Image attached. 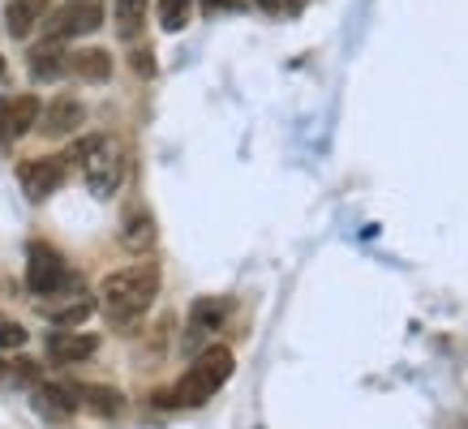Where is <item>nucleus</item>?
Returning a JSON list of instances; mask_svg holds the SVG:
<instances>
[{
	"label": "nucleus",
	"mask_w": 468,
	"mask_h": 429,
	"mask_svg": "<svg viewBox=\"0 0 468 429\" xmlns=\"http://www.w3.org/2000/svg\"><path fill=\"white\" fill-rule=\"evenodd\" d=\"M237 0H202V14L211 17V14H219V9H232Z\"/></svg>",
	"instance_id": "nucleus-22"
},
{
	"label": "nucleus",
	"mask_w": 468,
	"mask_h": 429,
	"mask_svg": "<svg viewBox=\"0 0 468 429\" xmlns=\"http://www.w3.org/2000/svg\"><path fill=\"white\" fill-rule=\"evenodd\" d=\"M232 370H237V357L228 352L224 343H207L194 357V365L181 373V382L172 386L168 395H159V403L164 408H198V403L211 400L215 391H224Z\"/></svg>",
	"instance_id": "nucleus-2"
},
{
	"label": "nucleus",
	"mask_w": 468,
	"mask_h": 429,
	"mask_svg": "<svg viewBox=\"0 0 468 429\" xmlns=\"http://www.w3.org/2000/svg\"><path fill=\"white\" fill-rule=\"evenodd\" d=\"M69 73H78L82 82H108V78H112V57H108L103 47L69 52Z\"/></svg>",
	"instance_id": "nucleus-16"
},
{
	"label": "nucleus",
	"mask_w": 468,
	"mask_h": 429,
	"mask_svg": "<svg viewBox=\"0 0 468 429\" xmlns=\"http://www.w3.org/2000/svg\"><path fill=\"white\" fill-rule=\"evenodd\" d=\"M27 288L35 297H52V292H65L73 288V275L65 267V257L57 249H48V245H30L27 254Z\"/></svg>",
	"instance_id": "nucleus-5"
},
{
	"label": "nucleus",
	"mask_w": 468,
	"mask_h": 429,
	"mask_svg": "<svg viewBox=\"0 0 468 429\" xmlns=\"http://www.w3.org/2000/svg\"><path fill=\"white\" fill-rule=\"evenodd\" d=\"M189 9H194V0H159V26L176 35V30L189 26Z\"/></svg>",
	"instance_id": "nucleus-19"
},
{
	"label": "nucleus",
	"mask_w": 468,
	"mask_h": 429,
	"mask_svg": "<svg viewBox=\"0 0 468 429\" xmlns=\"http://www.w3.org/2000/svg\"><path fill=\"white\" fill-rule=\"evenodd\" d=\"M27 327L22 322H14V318L0 314V352H17V348H27Z\"/></svg>",
	"instance_id": "nucleus-20"
},
{
	"label": "nucleus",
	"mask_w": 468,
	"mask_h": 429,
	"mask_svg": "<svg viewBox=\"0 0 468 429\" xmlns=\"http://www.w3.org/2000/svg\"><path fill=\"white\" fill-rule=\"evenodd\" d=\"M48 5H52V0H9V5H5V30H9L14 39H27L35 26H43Z\"/></svg>",
	"instance_id": "nucleus-15"
},
{
	"label": "nucleus",
	"mask_w": 468,
	"mask_h": 429,
	"mask_svg": "<svg viewBox=\"0 0 468 429\" xmlns=\"http://www.w3.org/2000/svg\"><path fill=\"white\" fill-rule=\"evenodd\" d=\"M95 352H100V335H86L73 327H57L48 335V357L57 365H78V361H90Z\"/></svg>",
	"instance_id": "nucleus-10"
},
{
	"label": "nucleus",
	"mask_w": 468,
	"mask_h": 429,
	"mask_svg": "<svg viewBox=\"0 0 468 429\" xmlns=\"http://www.w3.org/2000/svg\"><path fill=\"white\" fill-rule=\"evenodd\" d=\"M159 284H164V275H159L155 262H133V267H121V271H112L100 284V309L108 314L112 327H133V322L155 305Z\"/></svg>",
	"instance_id": "nucleus-1"
},
{
	"label": "nucleus",
	"mask_w": 468,
	"mask_h": 429,
	"mask_svg": "<svg viewBox=\"0 0 468 429\" xmlns=\"http://www.w3.org/2000/svg\"><path fill=\"white\" fill-rule=\"evenodd\" d=\"M39 120V99L35 95H5L0 99V151L17 138H27Z\"/></svg>",
	"instance_id": "nucleus-7"
},
{
	"label": "nucleus",
	"mask_w": 468,
	"mask_h": 429,
	"mask_svg": "<svg viewBox=\"0 0 468 429\" xmlns=\"http://www.w3.org/2000/svg\"><path fill=\"white\" fill-rule=\"evenodd\" d=\"M39 305V314L52 322V327H78V322H86V318L95 314V300L86 297V292H52V297H39L35 300Z\"/></svg>",
	"instance_id": "nucleus-9"
},
{
	"label": "nucleus",
	"mask_w": 468,
	"mask_h": 429,
	"mask_svg": "<svg viewBox=\"0 0 468 429\" xmlns=\"http://www.w3.org/2000/svg\"><path fill=\"white\" fill-rule=\"evenodd\" d=\"M35 408H39V416H48V421H69V416L82 408V400H78V386L39 382L35 386Z\"/></svg>",
	"instance_id": "nucleus-13"
},
{
	"label": "nucleus",
	"mask_w": 468,
	"mask_h": 429,
	"mask_svg": "<svg viewBox=\"0 0 468 429\" xmlns=\"http://www.w3.org/2000/svg\"><path fill=\"white\" fill-rule=\"evenodd\" d=\"M224 318H228V300H219V297L194 300V309H189V330H185V348H198L202 352L207 340L224 327Z\"/></svg>",
	"instance_id": "nucleus-11"
},
{
	"label": "nucleus",
	"mask_w": 468,
	"mask_h": 429,
	"mask_svg": "<svg viewBox=\"0 0 468 429\" xmlns=\"http://www.w3.org/2000/svg\"><path fill=\"white\" fill-rule=\"evenodd\" d=\"M133 69H138V73H151V57H146V52H138V57H133Z\"/></svg>",
	"instance_id": "nucleus-23"
},
{
	"label": "nucleus",
	"mask_w": 468,
	"mask_h": 429,
	"mask_svg": "<svg viewBox=\"0 0 468 429\" xmlns=\"http://www.w3.org/2000/svg\"><path fill=\"white\" fill-rule=\"evenodd\" d=\"M103 26V0H65L60 9L43 17V39H57V43H69V39H86Z\"/></svg>",
	"instance_id": "nucleus-4"
},
{
	"label": "nucleus",
	"mask_w": 468,
	"mask_h": 429,
	"mask_svg": "<svg viewBox=\"0 0 468 429\" xmlns=\"http://www.w3.org/2000/svg\"><path fill=\"white\" fill-rule=\"evenodd\" d=\"M5 382H14V373H9V365H0V386Z\"/></svg>",
	"instance_id": "nucleus-24"
},
{
	"label": "nucleus",
	"mask_w": 468,
	"mask_h": 429,
	"mask_svg": "<svg viewBox=\"0 0 468 429\" xmlns=\"http://www.w3.org/2000/svg\"><path fill=\"white\" fill-rule=\"evenodd\" d=\"M78 400L90 403V413H100V416H116L121 413V391H108V386H78Z\"/></svg>",
	"instance_id": "nucleus-18"
},
{
	"label": "nucleus",
	"mask_w": 468,
	"mask_h": 429,
	"mask_svg": "<svg viewBox=\"0 0 468 429\" xmlns=\"http://www.w3.org/2000/svg\"><path fill=\"white\" fill-rule=\"evenodd\" d=\"M65 176H69V159H60V155L27 159V163L17 168V181H22L30 202H48L60 185H65Z\"/></svg>",
	"instance_id": "nucleus-6"
},
{
	"label": "nucleus",
	"mask_w": 468,
	"mask_h": 429,
	"mask_svg": "<svg viewBox=\"0 0 468 429\" xmlns=\"http://www.w3.org/2000/svg\"><path fill=\"white\" fill-rule=\"evenodd\" d=\"M146 9H151V0H112V22H116V35L121 39H138L146 26Z\"/></svg>",
	"instance_id": "nucleus-17"
},
{
	"label": "nucleus",
	"mask_w": 468,
	"mask_h": 429,
	"mask_svg": "<svg viewBox=\"0 0 468 429\" xmlns=\"http://www.w3.org/2000/svg\"><path fill=\"white\" fill-rule=\"evenodd\" d=\"M5 73H9V65H5V57H0V82H5Z\"/></svg>",
	"instance_id": "nucleus-25"
},
{
	"label": "nucleus",
	"mask_w": 468,
	"mask_h": 429,
	"mask_svg": "<svg viewBox=\"0 0 468 429\" xmlns=\"http://www.w3.org/2000/svg\"><path fill=\"white\" fill-rule=\"evenodd\" d=\"M155 241H159V232H155V214L151 211H129L125 214V224H121V245H125L129 254H151L155 249Z\"/></svg>",
	"instance_id": "nucleus-14"
},
{
	"label": "nucleus",
	"mask_w": 468,
	"mask_h": 429,
	"mask_svg": "<svg viewBox=\"0 0 468 429\" xmlns=\"http://www.w3.org/2000/svg\"><path fill=\"white\" fill-rule=\"evenodd\" d=\"M30 78L35 82H60L65 73H69V52H65V43L57 39H43L30 47Z\"/></svg>",
	"instance_id": "nucleus-12"
},
{
	"label": "nucleus",
	"mask_w": 468,
	"mask_h": 429,
	"mask_svg": "<svg viewBox=\"0 0 468 429\" xmlns=\"http://www.w3.org/2000/svg\"><path fill=\"white\" fill-rule=\"evenodd\" d=\"M254 5L271 17H288V14H297L301 9V0H254Z\"/></svg>",
	"instance_id": "nucleus-21"
},
{
	"label": "nucleus",
	"mask_w": 468,
	"mask_h": 429,
	"mask_svg": "<svg viewBox=\"0 0 468 429\" xmlns=\"http://www.w3.org/2000/svg\"><path fill=\"white\" fill-rule=\"evenodd\" d=\"M65 159L82 168V181L95 198H112L116 189H121V181H125V155H121V142L108 138V133L78 138Z\"/></svg>",
	"instance_id": "nucleus-3"
},
{
	"label": "nucleus",
	"mask_w": 468,
	"mask_h": 429,
	"mask_svg": "<svg viewBox=\"0 0 468 429\" xmlns=\"http://www.w3.org/2000/svg\"><path fill=\"white\" fill-rule=\"evenodd\" d=\"M39 133L43 138H69V133H78V129L86 125V108L82 99H73V95H57V99L48 103V108H39Z\"/></svg>",
	"instance_id": "nucleus-8"
}]
</instances>
